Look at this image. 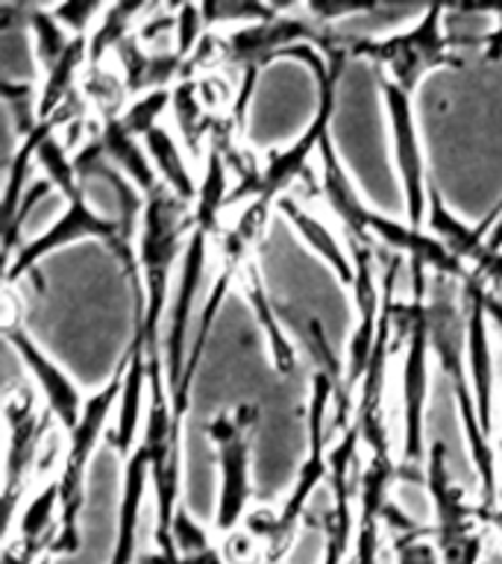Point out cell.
Returning a JSON list of instances; mask_svg holds the SVG:
<instances>
[{
  "label": "cell",
  "instance_id": "obj_5",
  "mask_svg": "<svg viewBox=\"0 0 502 564\" xmlns=\"http://www.w3.org/2000/svg\"><path fill=\"white\" fill-rule=\"evenodd\" d=\"M332 400L335 386L332 379L315 370L312 388H308V409H306V444L308 453L297 470V479L291 485L288 497L280 506V529L273 538L271 550L264 553L268 564H285L288 553L297 544L299 529L306 527L308 502L315 497L320 485L329 479V449H332Z\"/></svg>",
  "mask_w": 502,
  "mask_h": 564
},
{
  "label": "cell",
  "instance_id": "obj_10",
  "mask_svg": "<svg viewBox=\"0 0 502 564\" xmlns=\"http://www.w3.org/2000/svg\"><path fill=\"white\" fill-rule=\"evenodd\" d=\"M382 100H385L388 127H391V156L400 176L405 197V220L417 229H426L429 212V171H426V150H423L417 118H414L412 95L394 83L382 79Z\"/></svg>",
  "mask_w": 502,
  "mask_h": 564
},
{
  "label": "cell",
  "instance_id": "obj_11",
  "mask_svg": "<svg viewBox=\"0 0 502 564\" xmlns=\"http://www.w3.org/2000/svg\"><path fill=\"white\" fill-rule=\"evenodd\" d=\"M461 291V306H465V350L467 370L476 391V405H479V421H482L484 435L491 438L496 426V356H493V326L488 317V294L491 289L484 285L473 271L465 282H458Z\"/></svg>",
  "mask_w": 502,
  "mask_h": 564
},
{
  "label": "cell",
  "instance_id": "obj_29",
  "mask_svg": "<svg viewBox=\"0 0 502 564\" xmlns=\"http://www.w3.org/2000/svg\"><path fill=\"white\" fill-rule=\"evenodd\" d=\"M103 9L106 3H97V0H68V3L51 7V12L74 39H88L103 15Z\"/></svg>",
  "mask_w": 502,
  "mask_h": 564
},
{
  "label": "cell",
  "instance_id": "obj_15",
  "mask_svg": "<svg viewBox=\"0 0 502 564\" xmlns=\"http://www.w3.org/2000/svg\"><path fill=\"white\" fill-rule=\"evenodd\" d=\"M276 212L288 220L291 229L299 236V241H303L312 253L320 256V259L329 264V271H332L347 289H352V282H356V264H352V256L350 250H347V238H343L341 229L332 227L324 212L308 209V206H303V203H299L297 197H291V194L276 203Z\"/></svg>",
  "mask_w": 502,
  "mask_h": 564
},
{
  "label": "cell",
  "instance_id": "obj_28",
  "mask_svg": "<svg viewBox=\"0 0 502 564\" xmlns=\"http://www.w3.org/2000/svg\"><path fill=\"white\" fill-rule=\"evenodd\" d=\"M171 541H174V550L179 555H197L218 544V535L211 532V527H203L185 506H179L174 527H171Z\"/></svg>",
  "mask_w": 502,
  "mask_h": 564
},
{
  "label": "cell",
  "instance_id": "obj_38",
  "mask_svg": "<svg viewBox=\"0 0 502 564\" xmlns=\"http://www.w3.org/2000/svg\"><path fill=\"white\" fill-rule=\"evenodd\" d=\"M484 247H488V250H502V218L496 220L491 232H488V238H484Z\"/></svg>",
  "mask_w": 502,
  "mask_h": 564
},
{
  "label": "cell",
  "instance_id": "obj_40",
  "mask_svg": "<svg viewBox=\"0 0 502 564\" xmlns=\"http://www.w3.org/2000/svg\"><path fill=\"white\" fill-rule=\"evenodd\" d=\"M39 564H53V558H51V555H47V558H42V562H39Z\"/></svg>",
  "mask_w": 502,
  "mask_h": 564
},
{
  "label": "cell",
  "instance_id": "obj_34",
  "mask_svg": "<svg viewBox=\"0 0 502 564\" xmlns=\"http://www.w3.org/2000/svg\"><path fill=\"white\" fill-rule=\"evenodd\" d=\"M488 12H491V18H493V30H491V39H488V44H484L482 56L488 62H502V3H493V7H488Z\"/></svg>",
  "mask_w": 502,
  "mask_h": 564
},
{
  "label": "cell",
  "instance_id": "obj_31",
  "mask_svg": "<svg viewBox=\"0 0 502 564\" xmlns=\"http://www.w3.org/2000/svg\"><path fill=\"white\" fill-rule=\"evenodd\" d=\"M218 546L227 564H259L264 562V546L255 541L244 527L232 529L229 535L218 538Z\"/></svg>",
  "mask_w": 502,
  "mask_h": 564
},
{
  "label": "cell",
  "instance_id": "obj_16",
  "mask_svg": "<svg viewBox=\"0 0 502 564\" xmlns=\"http://www.w3.org/2000/svg\"><path fill=\"white\" fill-rule=\"evenodd\" d=\"M185 56L171 47V51H148L139 42V35L132 33L127 42L112 53V65L121 74L123 86L130 97H141L156 88H174L185 79Z\"/></svg>",
  "mask_w": 502,
  "mask_h": 564
},
{
  "label": "cell",
  "instance_id": "obj_17",
  "mask_svg": "<svg viewBox=\"0 0 502 564\" xmlns=\"http://www.w3.org/2000/svg\"><path fill=\"white\" fill-rule=\"evenodd\" d=\"M238 294L250 303L253 308V317L259 329L264 333V341H268V356H271L273 370L280 373V377H291L294 370H297V347L285 333V326L280 324V317H276V308L271 303V294L264 289L262 271H259V264L247 262L238 273L236 282Z\"/></svg>",
  "mask_w": 502,
  "mask_h": 564
},
{
  "label": "cell",
  "instance_id": "obj_35",
  "mask_svg": "<svg viewBox=\"0 0 502 564\" xmlns=\"http://www.w3.org/2000/svg\"><path fill=\"white\" fill-rule=\"evenodd\" d=\"M176 564H227V558H223V553H220V546L215 544L211 550H206V553L179 555V562Z\"/></svg>",
  "mask_w": 502,
  "mask_h": 564
},
{
  "label": "cell",
  "instance_id": "obj_26",
  "mask_svg": "<svg viewBox=\"0 0 502 564\" xmlns=\"http://www.w3.org/2000/svg\"><path fill=\"white\" fill-rule=\"evenodd\" d=\"M171 104H174V88H156L148 95L132 97L118 121L130 135L144 141L156 127H165L162 118L171 115Z\"/></svg>",
  "mask_w": 502,
  "mask_h": 564
},
{
  "label": "cell",
  "instance_id": "obj_36",
  "mask_svg": "<svg viewBox=\"0 0 502 564\" xmlns=\"http://www.w3.org/2000/svg\"><path fill=\"white\" fill-rule=\"evenodd\" d=\"M484 306H488V317H491V326L496 329V333H500V338H502V297L496 294V291H491Z\"/></svg>",
  "mask_w": 502,
  "mask_h": 564
},
{
  "label": "cell",
  "instance_id": "obj_4",
  "mask_svg": "<svg viewBox=\"0 0 502 564\" xmlns=\"http://www.w3.org/2000/svg\"><path fill=\"white\" fill-rule=\"evenodd\" d=\"M262 421V409L255 403L223 405L209 423L206 438L215 447L218 462V506L211 518L215 535H229L244 523L253 509V435Z\"/></svg>",
  "mask_w": 502,
  "mask_h": 564
},
{
  "label": "cell",
  "instance_id": "obj_32",
  "mask_svg": "<svg viewBox=\"0 0 502 564\" xmlns=\"http://www.w3.org/2000/svg\"><path fill=\"white\" fill-rule=\"evenodd\" d=\"M241 527L250 532V535L264 546V553L271 550L273 538H276V529H280V509H271V506H253L247 511V518Z\"/></svg>",
  "mask_w": 502,
  "mask_h": 564
},
{
  "label": "cell",
  "instance_id": "obj_2",
  "mask_svg": "<svg viewBox=\"0 0 502 564\" xmlns=\"http://www.w3.org/2000/svg\"><path fill=\"white\" fill-rule=\"evenodd\" d=\"M192 232V206L174 197L165 185L144 200L139 238H135L144 315H132V333L144 335L148 359L150 356H165L162 338H165L167 312H171V300H174L176 289L174 276L179 273Z\"/></svg>",
  "mask_w": 502,
  "mask_h": 564
},
{
  "label": "cell",
  "instance_id": "obj_3",
  "mask_svg": "<svg viewBox=\"0 0 502 564\" xmlns=\"http://www.w3.org/2000/svg\"><path fill=\"white\" fill-rule=\"evenodd\" d=\"M123 388V365L118 368L109 382L100 391L86 400V412L83 421L77 423V430L68 432V453L62 462L59 470V494H62V509H59V535L51 546V558H68L83 550V509H86V482H88V465L95 458L100 441L109 435V423L114 417V405L121 400Z\"/></svg>",
  "mask_w": 502,
  "mask_h": 564
},
{
  "label": "cell",
  "instance_id": "obj_12",
  "mask_svg": "<svg viewBox=\"0 0 502 564\" xmlns=\"http://www.w3.org/2000/svg\"><path fill=\"white\" fill-rule=\"evenodd\" d=\"M3 338L15 350V356L21 359L30 377H33L35 394L42 397L44 409L51 412V417L56 421L65 435L70 430H77V423L83 421V412H86V400L79 386L65 373V370L56 365V361L47 356V352L33 341V335L26 333L21 317H3Z\"/></svg>",
  "mask_w": 502,
  "mask_h": 564
},
{
  "label": "cell",
  "instance_id": "obj_33",
  "mask_svg": "<svg viewBox=\"0 0 502 564\" xmlns=\"http://www.w3.org/2000/svg\"><path fill=\"white\" fill-rule=\"evenodd\" d=\"M470 271H473L488 289L496 291L502 285V250H488V247H482V253L476 256V262L470 264Z\"/></svg>",
  "mask_w": 502,
  "mask_h": 564
},
{
  "label": "cell",
  "instance_id": "obj_19",
  "mask_svg": "<svg viewBox=\"0 0 502 564\" xmlns=\"http://www.w3.org/2000/svg\"><path fill=\"white\" fill-rule=\"evenodd\" d=\"M97 139H100L106 162H109L118 174L127 176L144 197H150V194H156L159 188H162L156 167H153L148 148H144V141L123 130L118 118L100 123Z\"/></svg>",
  "mask_w": 502,
  "mask_h": 564
},
{
  "label": "cell",
  "instance_id": "obj_27",
  "mask_svg": "<svg viewBox=\"0 0 502 564\" xmlns=\"http://www.w3.org/2000/svg\"><path fill=\"white\" fill-rule=\"evenodd\" d=\"M388 564H444L438 544L432 538V523L412 535L388 538Z\"/></svg>",
  "mask_w": 502,
  "mask_h": 564
},
{
  "label": "cell",
  "instance_id": "obj_21",
  "mask_svg": "<svg viewBox=\"0 0 502 564\" xmlns=\"http://www.w3.org/2000/svg\"><path fill=\"white\" fill-rule=\"evenodd\" d=\"M426 229H429L432 236L440 238L447 250L452 256H458L461 262L470 268L476 262V256L482 253V236L476 232V227L465 224V220L458 218L456 212L449 209L440 192L432 185L429 188V212H426Z\"/></svg>",
  "mask_w": 502,
  "mask_h": 564
},
{
  "label": "cell",
  "instance_id": "obj_23",
  "mask_svg": "<svg viewBox=\"0 0 502 564\" xmlns=\"http://www.w3.org/2000/svg\"><path fill=\"white\" fill-rule=\"evenodd\" d=\"M26 33L33 39L35 77L51 70L74 42V35L56 21L51 7H26Z\"/></svg>",
  "mask_w": 502,
  "mask_h": 564
},
{
  "label": "cell",
  "instance_id": "obj_9",
  "mask_svg": "<svg viewBox=\"0 0 502 564\" xmlns=\"http://www.w3.org/2000/svg\"><path fill=\"white\" fill-rule=\"evenodd\" d=\"M7 476H3V494H7V523L21 509V502L30 497V479H33L35 462L42 456L47 435L56 430V421L44 409L42 397L35 391H9L7 394Z\"/></svg>",
  "mask_w": 502,
  "mask_h": 564
},
{
  "label": "cell",
  "instance_id": "obj_24",
  "mask_svg": "<svg viewBox=\"0 0 502 564\" xmlns=\"http://www.w3.org/2000/svg\"><path fill=\"white\" fill-rule=\"evenodd\" d=\"M491 30L493 18L488 7H444V33L458 56L465 51L482 53Z\"/></svg>",
  "mask_w": 502,
  "mask_h": 564
},
{
  "label": "cell",
  "instance_id": "obj_8",
  "mask_svg": "<svg viewBox=\"0 0 502 564\" xmlns=\"http://www.w3.org/2000/svg\"><path fill=\"white\" fill-rule=\"evenodd\" d=\"M223 35V68L262 70L276 59H291L297 47H329V30L308 15L306 7H280L268 21Z\"/></svg>",
  "mask_w": 502,
  "mask_h": 564
},
{
  "label": "cell",
  "instance_id": "obj_7",
  "mask_svg": "<svg viewBox=\"0 0 502 564\" xmlns=\"http://www.w3.org/2000/svg\"><path fill=\"white\" fill-rule=\"evenodd\" d=\"M350 56H364L382 68V79L394 83L403 91L414 95L421 79L435 68H456L461 65L444 33V7H426L412 26L391 33L376 42L352 44Z\"/></svg>",
  "mask_w": 502,
  "mask_h": 564
},
{
  "label": "cell",
  "instance_id": "obj_18",
  "mask_svg": "<svg viewBox=\"0 0 502 564\" xmlns=\"http://www.w3.org/2000/svg\"><path fill=\"white\" fill-rule=\"evenodd\" d=\"M144 148H148L150 162L156 167L159 183L165 185L174 197L194 206L197 192H200V171L192 162V156L185 153L183 141L176 139V132L167 130V127H156L144 139Z\"/></svg>",
  "mask_w": 502,
  "mask_h": 564
},
{
  "label": "cell",
  "instance_id": "obj_1",
  "mask_svg": "<svg viewBox=\"0 0 502 564\" xmlns=\"http://www.w3.org/2000/svg\"><path fill=\"white\" fill-rule=\"evenodd\" d=\"M426 321H429V344L432 359L438 361L440 373L447 379V388L458 405L461 430L467 438V453L473 458L476 474L482 482V509H493L500 502L502 470L496 462L493 441L484 435L482 421H479V405H476V391L467 370L465 350V306H461V291L452 289L449 280H435L426 300Z\"/></svg>",
  "mask_w": 502,
  "mask_h": 564
},
{
  "label": "cell",
  "instance_id": "obj_39",
  "mask_svg": "<svg viewBox=\"0 0 502 564\" xmlns=\"http://www.w3.org/2000/svg\"><path fill=\"white\" fill-rule=\"evenodd\" d=\"M482 564H502V546L496 544L491 538V546H488V553H484Z\"/></svg>",
  "mask_w": 502,
  "mask_h": 564
},
{
  "label": "cell",
  "instance_id": "obj_13",
  "mask_svg": "<svg viewBox=\"0 0 502 564\" xmlns=\"http://www.w3.org/2000/svg\"><path fill=\"white\" fill-rule=\"evenodd\" d=\"M209 256H211V236H206V232H200V229H194L192 238H188V247H185L179 273H176L174 300H171L165 338H162L167 386H171V391L179 386L185 361H188V350H192V335H188V326H192L194 303H197L200 285L203 280H206V271H209Z\"/></svg>",
  "mask_w": 502,
  "mask_h": 564
},
{
  "label": "cell",
  "instance_id": "obj_37",
  "mask_svg": "<svg viewBox=\"0 0 502 564\" xmlns=\"http://www.w3.org/2000/svg\"><path fill=\"white\" fill-rule=\"evenodd\" d=\"M500 218H502V197L496 203H493V209L488 212V215H484V218L479 220V224H476V232L482 236V241H484V238H488V232H491L493 224H496V220H500Z\"/></svg>",
  "mask_w": 502,
  "mask_h": 564
},
{
  "label": "cell",
  "instance_id": "obj_6",
  "mask_svg": "<svg viewBox=\"0 0 502 564\" xmlns=\"http://www.w3.org/2000/svg\"><path fill=\"white\" fill-rule=\"evenodd\" d=\"M429 300V297H426ZM429 370L432 344L426 303L403 341V365H400V462H396V482L403 488H426V462H429V441H426V409H429Z\"/></svg>",
  "mask_w": 502,
  "mask_h": 564
},
{
  "label": "cell",
  "instance_id": "obj_41",
  "mask_svg": "<svg viewBox=\"0 0 502 564\" xmlns=\"http://www.w3.org/2000/svg\"><path fill=\"white\" fill-rule=\"evenodd\" d=\"M259 564H268V562H259Z\"/></svg>",
  "mask_w": 502,
  "mask_h": 564
},
{
  "label": "cell",
  "instance_id": "obj_25",
  "mask_svg": "<svg viewBox=\"0 0 502 564\" xmlns=\"http://www.w3.org/2000/svg\"><path fill=\"white\" fill-rule=\"evenodd\" d=\"M200 9L209 33H232V30L268 21L280 7L259 3V0H211V3H200Z\"/></svg>",
  "mask_w": 502,
  "mask_h": 564
},
{
  "label": "cell",
  "instance_id": "obj_22",
  "mask_svg": "<svg viewBox=\"0 0 502 564\" xmlns=\"http://www.w3.org/2000/svg\"><path fill=\"white\" fill-rule=\"evenodd\" d=\"M79 95L86 97L88 109L100 123L121 118L127 104L132 100L127 86H123L121 74L112 65H97V68L88 65L86 74H83V83H79Z\"/></svg>",
  "mask_w": 502,
  "mask_h": 564
},
{
  "label": "cell",
  "instance_id": "obj_20",
  "mask_svg": "<svg viewBox=\"0 0 502 564\" xmlns=\"http://www.w3.org/2000/svg\"><path fill=\"white\" fill-rule=\"evenodd\" d=\"M150 3H106L103 15L88 35V65H109L112 53L139 30Z\"/></svg>",
  "mask_w": 502,
  "mask_h": 564
},
{
  "label": "cell",
  "instance_id": "obj_30",
  "mask_svg": "<svg viewBox=\"0 0 502 564\" xmlns=\"http://www.w3.org/2000/svg\"><path fill=\"white\" fill-rule=\"evenodd\" d=\"M206 35H209V26H206L200 3H176V53L188 59Z\"/></svg>",
  "mask_w": 502,
  "mask_h": 564
},
{
  "label": "cell",
  "instance_id": "obj_14",
  "mask_svg": "<svg viewBox=\"0 0 502 564\" xmlns=\"http://www.w3.org/2000/svg\"><path fill=\"white\" fill-rule=\"evenodd\" d=\"M153 494V462L148 447L135 444L130 456L123 458V488L118 502V532L109 564H135L141 558V514L144 502Z\"/></svg>",
  "mask_w": 502,
  "mask_h": 564
}]
</instances>
